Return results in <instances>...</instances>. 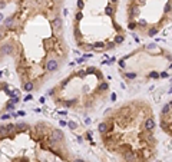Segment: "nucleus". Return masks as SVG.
Masks as SVG:
<instances>
[{"mask_svg": "<svg viewBox=\"0 0 172 162\" xmlns=\"http://www.w3.org/2000/svg\"><path fill=\"white\" fill-rule=\"evenodd\" d=\"M156 32H158V30H156V29H152V30L149 32V36H154V35H156Z\"/></svg>", "mask_w": 172, "mask_h": 162, "instance_id": "obj_22", "label": "nucleus"}, {"mask_svg": "<svg viewBox=\"0 0 172 162\" xmlns=\"http://www.w3.org/2000/svg\"><path fill=\"white\" fill-rule=\"evenodd\" d=\"M12 23H13V17H9V19L5 22V25H7V26H12Z\"/></svg>", "mask_w": 172, "mask_h": 162, "instance_id": "obj_16", "label": "nucleus"}, {"mask_svg": "<svg viewBox=\"0 0 172 162\" xmlns=\"http://www.w3.org/2000/svg\"><path fill=\"white\" fill-rule=\"evenodd\" d=\"M52 25H53V27H55V29H60V26H62V20H60L59 17H56L52 22Z\"/></svg>", "mask_w": 172, "mask_h": 162, "instance_id": "obj_7", "label": "nucleus"}, {"mask_svg": "<svg viewBox=\"0 0 172 162\" xmlns=\"http://www.w3.org/2000/svg\"><path fill=\"white\" fill-rule=\"evenodd\" d=\"M97 129H99V132H101V133H106V132L109 131V125H108L106 122H102L101 125H99V128H97Z\"/></svg>", "mask_w": 172, "mask_h": 162, "instance_id": "obj_6", "label": "nucleus"}, {"mask_svg": "<svg viewBox=\"0 0 172 162\" xmlns=\"http://www.w3.org/2000/svg\"><path fill=\"white\" fill-rule=\"evenodd\" d=\"M0 39H2V32H0Z\"/></svg>", "mask_w": 172, "mask_h": 162, "instance_id": "obj_32", "label": "nucleus"}, {"mask_svg": "<svg viewBox=\"0 0 172 162\" xmlns=\"http://www.w3.org/2000/svg\"><path fill=\"white\" fill-rule=\"evenodd\" d=\"M169 12H171V2H168L165 5V13H169Z\"/></svg>", "mask_w": 172, "mask_h": 162, "instance_id": "obj_15", "label": "nucleus"}, {"mask_svg": "<svg viewBox=\"0 0 172 162\" xmlns=\"http://www.w3.org/2000/svg\"><path fill=\"white\" fill-rule=\"evenodd\" d=\"M75 162H85V161H82V159H76Z\"/></svg>", "mask_w": 172, "mask_h": 162, "instance_id": "obj_30", "label": "nucleus"}, {"mask_svg": "<svg viewBox=\"0 0 172 162\" xmlns=\"http://www.w3.org/2000/svg\"><path fill=\"white\" fill-rule=\"evenodd\" d=\"M109 88V83L108 82H103V83H101V86H99V92H103V90H106V89Z\"/></svg>", "mask_w": 172, "mask_h": 162, "instance_id": "obj_9", "label": "nucleus"}, {"mask_svg": "<svg viewBox=\"0 0 172 162\" xmlns=\"http://www.w3.org/2000/svg\"><path fill=\"white\" fill-rule=\"evenodd\" d=\"M50 138H52V139H55L56 142H59V141H63V139H65V135H63V132L60 131V129H53Z\"/></svg>", "mask_w": 172, "mask_h": 162, "instance_id": "obj_3", "label": "nucleus"}, {"mask_svg": "<svg viewBox=\"0 0 172 162\" xmlns=\"http://www.w3.org/2000/svg\"><path fill=\"white\" fill-rule=\"evenodd\" d=\"M135 27H136V23H133V22L129 23V29H135Z\"/></svg>", "mask_w": 172, "mask_h": 162, "instance_id": "obj_19", "label": "nucleus"}, {"mask_svg": "<svg viewBox=\"0 0 172 162\" xmlns=\"http://www.w3.org/2000/svg\"><path fill=\"white\" fill-rule=\"evenodd\" d=\"M78 6H79V9H82L85 6V3H83V0H79V3H78Z\"/></svg>", "mask_w": 172, "mask_h": 162, "instance_id": "obj_20", "label": "nucleus"}, {"mask_svg": "<svg viewBox=\"0 0 172 162\" xmlns=\"http://www.w3.org/2000/svg\"><path fill=\"white\" fill-rule=\"evenodd\" d=\"M14 129V125H7V126H0V139H3Z\"/></svg>", "mask_w": 172, "mask_h": 162, "instance_id": "obj_1", "label": "nucleus"}, {"mask_svg": "<svg viewBox=\"0 0 172 162\" xmlns=\"http://www.w3.org/2000/svg\"><path fill=\"white\" fill-rule=\"evenodd\" d=\"M30 99H32V95H27V96L24 98V101H30Z\"/></svg>", "mask_w": 172, "mask_h": 162, "instance_id": "obj_27", "label": "nucleus"}, {"mask_svg": "<svg viewBox=\"0 0 172 162\" xmlns=\"http://www.w3.org/2000/svg\"><path fill=\"white\" fill-rule=\"evenodd\" d=\"M149 76H151V78H158V73H156V72H152Z\"/></svg>", "mask_w": 172, "mask_h": 162, "instance_id": "obj_24", "label": "nucleus"}, {"mask_svg": "<svg viewBox=\"0 0 172 162\" xmlns=\"http://www.w3.org/2000/svg\"><path fill=\"white\" fill-rule=\"evenodd\" d=\"M2 50H3L5 53H12V48H10L9 44H7V46H6V44L5 46H2Z\"/></svg>", "mask_w": 172, "mask_h": 162, "instance_id": "obj_13", "label": "nucleus"}, {"mask_svg": "<svg viewBox=\"0 0 172 162\" xmlns=\"http://www.w3.org/2000/svg\"><path fill=\"white\" fill-rule=\"evenodd\" d=\"M57 67H59V63H57L56 59H49L47 63H46V69L49 72H55V70H57Z\"/></svg>", "mask_w": 172, "mask_h": 162, "instance_id": "obj_4", "label": "nucleus"}, {"mask_svg": "<svg viewBox=\"0 0 172 162\" xmlns=\"http://www.w3.org/2000/svg\"><path fill=\"white\" fill-rule=\"evenodd\" d=\"M83 49H85V50H92L93 48H92V46H90V44H86V46H85Z\"/></svg>", "mask_w": 172, "mask_h": 162, "instance_id": "obj_23", "label": "nucleus"}, {"mask_svg": "<svg viewBox=\"0 0 172 162\" xmlns=\"http://www.w3.org/2000/svg\"><path fill=\"white\" fill-rule=\"evenodd\" d=\"M125 76H126V78H128V79H133V78H135V76H136V75H135V73H126V75H125Z\"/></svg>", "mask_w": 172, "mask_h": 162, "instance_id": "obj_18", "label": "nucleus"}, {"mask_svg": "<svg viewBox=\"0 0 172 162\" xmlns=\"http://www.w3.org/2000/svg\"><path fill=\"white\" fill-rule=\"evenodd\" d=\"M7 118H10V115H7V113H6V115H3V116H2V119H7Z\"/></svg>", "mask_w": 172, "mask_h": 162, "instance_id": "obj_28", "label": "nucleus"}, {"mask_svg": "<svg viewBox=\"0 0 172 162\" xmlns=\"http://www.w3.org/2000/svg\"><path fill=\"white\" fill-rule=\"evenodd\" d=\"M169 110H171V103L168 102L166 105L162 108V115H166V113H169Z\"/></svg>", "mask_w": 172, "mask_h": 162, "instance_id": "obj_8", "label": "nucleus"}, {"mask_svg": "<svg viewBox=\"0 0 172 162\" xmlns=\"http://www.w3.org/2000/svg\"><path fill=\"white\" fill-rule=\"evenodd\" d=\"M124 158L126 159V162H139L136 159V153L133 152V151H125Z\"/></svg>", "mask_w": 172, "mask_h": 162, "instance_id": "obj_2", "label": "nucleus"}, {"mask_svg": "<svg viewBox=\"0 0 172 162\" xmlns=\"http://www.w3.org/2000/svg\"><path fill=\"white\" fill-rule=\"evenodd\" d=\"M69 126H70L72 129H75V128H76V123H73V122H69Z\"/></svg>", "mask_w": 172, "mask_h": 162, "instance_id": "obj_26", "label": "nucleus"}, {"mask_svg": "<svg viewBox=\"0 0 172 162\" xmlns=\"http://www.w3.org/2000/svg\"><path fill=\"white\" fill-rule=\"evenodd\" d=\"M110 2H112V3H116V2H118V0H110Z\"/></svg>", "mask_w": 172, "mask_h": 162, "instance_id": "obj_31", "label": "nucleus"}, {"mask_svg": "<svg viewBox=\"0 0 172 162\" xmlns=\"http://www.w3.org/2000/svg\"><path fill=\"white\" fill-rule=\"evenodd\" d=\"M155 126H156V123H155V119H152V118H148L145 121V125H143L146 132H152L155 129Z\"/></svg>", "mask_w": 172, "mask_h": 162, "instance_id": "obj_5", "label": "nucleus"}, {"mask_svg": "<svg viewBox=\"0 0 172 162\" xmlns=\"http://www.w3.org/2000/svg\"><path fill=\"white\" fill-rule=\"evenodd\" d=\"M17 128H20V129H24V128H26V125H24V123H19Z\"/></svg>", "mask_w": 172, "mask_h": 162, "instance_id": "obj_25", "label": "nucleus"}, {"mask_svg": "<svg viewBox=\"0 0 172 162\" xmlns=\"http://www.w3.org/2000/svg\"><path fill=\"white\" fill-rule=\"evenodd\" d=\"M33 88H35V85L32 83V82H26V83H24V89H26L27 92H30Z\"/></svg>", "mask_w": 172, "mask_h": 162, "instance_id": "obj_10", "label": "nucleus"}, {"mask_svg": "<svg viewBox=\"0 0 172 162\" xmlns=\"http://www.w3.org/2000/svg\"><path fill=\"white\" fill-rule=\"evenodd\" d=\"M103 46H105V44L102 43V42H97V43H95L92 46L93 49H96V50H102V49H103Z\"/></svg>", "mask_w": 172, "mask_h": 162, "instance_id": "obj_11", "label": "nucleus"}, {"mask_svg": "<svg viewBox=\"0 0 172 162\" xmlns=\"http://www.w3.org/2000/svg\"><path fill=\"white\" fill-rule=\"evenodd\" d=\"M105 12H106V14H109V16H112V14H113V12H115V9L112 7V6H108Z\"/></svg>", "mask_w": 172, "mask_h": 162, "instance_id": "obj_12", "label": "nucleus"}, {"mask_svg": "<svg viewBox=\"0 0 172 162\" xmlns=\"http://www.w3.org/2000/svg\"><path fill=\"white\" fill-rule=\"evenodd\" d=\"M113 46H115V43H113V42H110V43H108L106 48H108V49H113Z\"/></svg>", "mask_w": 172, "mask_h": 162, "instance_id": "obj_21", "label": "nucleus"}, {"mask_svg": "<svg viewBox=\"0 0 172 162\" xmlns=\"http://www.w3.org/2000/svg\"><path fill=\"white\" fill-rule=\"evenodd\" d=\"M82 17H83V14H82V12H79V13L76 14V20L79 22V20H82Z\"/></svg>", "mask_w": 172, "mask_h": 162, "instance_id": "obj_17", "label": "nucleus"}, {"mask_svg": "<svg viewBox=\"0 0 172 162\" xmlns=\"http://www.w3.org/2000/svg\"><path fill=\"white\" fill-rule=\"evenodd\" d=\"M124 42V36L119 35V36H116V39H115V43H122Z\"/></svg>", "mask_w": 172, "mask_h": 162, "instance_id": "obj_14", "label": "nucleus"}, {"mask_svg": "<svg viewBox=\"0 0 172 162\" xmlns=\"http://www.w3.org/2000/svg\"><path fill=\"white\" fill-rule=\"evenodd\" d=\"M161 76H162V78H166L168 73H166V72H162V73H161Z\"/></svg>", "mask_w": 172, "mask_h": 162, "instance_id": "obj_29", "label": "nucleus"}]
</instances>
